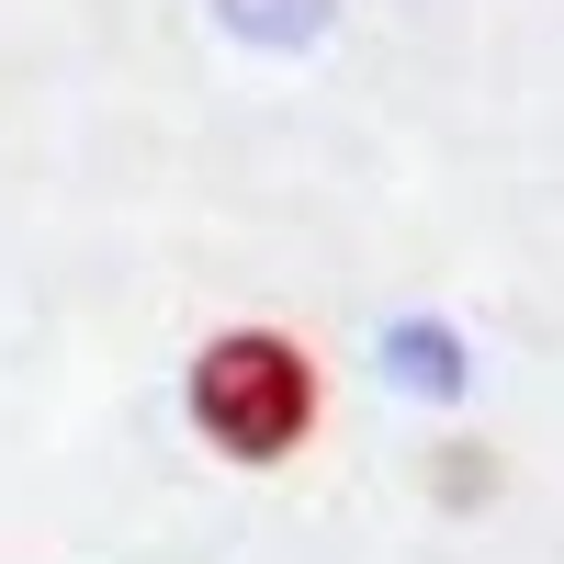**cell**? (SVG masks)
<instances>
[{
	"label": "cell",
	"mask_w": 564,
	"mask_h": 564,
	"mask_svg": "<svg viewBox=\"0 0 564 564\" xmlns=\"http://www.w3.org/2000/svg\"><path fill=\"white\" fill-rule=\"evenodd\" d=\"M193 430L226 452V463H282L305 430H316V361L271 327H226L193 361Z\"/></svg>",
	"instance_id": "obj_1"
},
{
	"label": "cell",
	"mask_w": 564,
	"mask_h": 564,
	"mask_svg": "<svg viewBox=\"0 0 564 564\" xmlns=\"http://www.w3.org/2000/svg\"><path fill=\"white\" fill-rule=\"evenodd\" d=\"M372 361H384V384H395V395H417V406H452V395H463V372H475L441 316H395L384 339H372Z\"/></svg>",
	"instance_id": "obj_2"
},
{
	"label": "cell",
	"mask_w": 564,
	"mask_h": 564,
	"mask_svg": "<svg viewBox=\"0 0 564 564\" xmlns=\"http://www.w3.org/2000/svg\"><path fill=\"white\" fill-rule=\"evenodd\" d=\"M215 23L238 45H271V57H294V45H316L327 23H339V0H215Z\"/></svg>",
	"instance_id": "obj_3"
}]
</instances>
